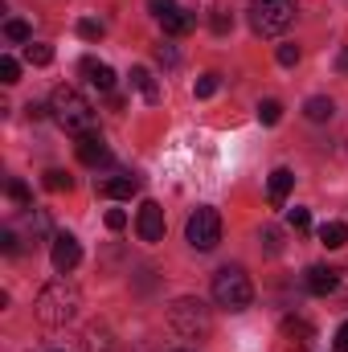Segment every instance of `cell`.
I'll return each instance as SVG.
<instances>
[{
	"instance_id": "obj_13",
	"label": "cell",
	"mask_w": 348,
	"mask_h": 352,
	"mask_svg": "<svg viewBox=\"0 0 348 352\" xmlns=\"http://www.w3.org/2000/svg\"><path fill=\"white\" fill-rule=\"evenodd\" d=\"M291 184H295V173H291V168H274L270 180H266V197H270V205H283L287 192H291Z\"/></svg>"
},
{
	"instance_id": "obj_12",
	"label": "cell",
	"mask_w": 348,
	"mask_h": 352,
	"mask_svg": "<svg viewBox=\"0 0 348 352\" xmlns=\"http://www.w3.org/2000/svg\"><path fill=\"white\" fill-rule=\"evenodd\" d=\"M83 74H87V82L98 94H111L115 90V70L107 66V62H94V58H83Z\"/></svg>"
},
{
	"instance_id": "obj_19",
	"label": "cell",
	"mask_w": 348,
	"mask_h": 352,
	"mask_svg": "<svg viewBox=\"0 0 348 352\" xmlns=\"http://www.w3.org/2000/svg\"><path fill=\"white\" fill-rule=\"evenodd\" d=\"M4 197L17 205V209H33V192L25 188V180H17V176H8L4 180Z\"/></svg>"
},
{
	"instance_id": "obj_10",
	"label": "cell",
	"mask_w": 348,
	"mask_h": 352,
	"mask_svg": "<svg viewBox=\"0 0 348 352\" xmlns=\"http://www.w3.org/2000/svg\"><path fill=\"white\" fill-rule=\"evenodd\" d=\"M303 287L312 291V295H332V291H340V270H332V266H307V274H303Z\"/></svg>"
},
{
	"instance_id": "obj_20",
	"label": "cell",
	"mask_w": 348,
	"mask_h": 352,
	"mask_svg": "<svg viewBox=\"0 0 348 352\" xmlns=\"http://www.w3.org/2000/svg\"><path fill=\"white\" fill-rule=\"evenodd\" d=\"M279 119H283V102H279V98H262V102H259V123L274 127Z\"/></svg>"
},
{
	"instance_id": "obj_33",
	"label": "cell",
	"mask_w": 348,
	"mask_h": 352,
	"mask_svg": "<svg viewBox=\"0 0 348 352\" xmlns=\"http://www.w3.org/2000/svg\"><path fill=\"white\" fill-rule=\"evenodd\" d=\"M0 250H4V254H17V250H21V246H17V234H12V230H4V234H0Z\"/></svg>"
},
{
	"instance_id": "obj_38",
	"label": "cell",
	"mask_w": 348,
	"mask_h": 352,
	"mask_svg": "<svg viewBox=\"0 0 348 352\" xmlns=\"http://www.w3.org/2000/svg\"><path fill=\"white\" fill-rule=\"evenodd\" d=\"M176 352H188V349H176Z\"/></svg>"
},
{
	"instance_id": "obj_25",
	"label": "cell",
	"mask_w": 348,
	"mask_h": 352,
	"mask_svg": "<svg viewBox=\"0 0 348 352\" xmlns=\"http://www.w3.org/2000/svg\"><path fill=\"white\" fill-rule=\"evenodd\" d=\"M0 82H4V87L21 82V66H17V58H8V54L0 58Z\"/></svg>"
},
{
	"instance_id": "obj_18",
	"label": "cell",
	"mask_w": 348,
	"mask_h": 352,
	"mask_svg": "<svg viewBox=\"0 0 348 352\" xmlns=\"http://www.w3.org/2000/svg\"><path fill=\"white\" fill-rule=\"evenodd\" d=\"M332 111H336V107H332V98H324V94H316V98H307V102H303V115H307L312 123H328V119H332Z\"/></svg>"
},
{
	"instance_id": "obj_2",
	"label": "cell",
	"mask_w": 348,
	"mask_h": 352,
	"mask_svg": "<svg viewBox=\"0 0 348 352\" xmlns=\"http://www.w3.org/2000/svg\"><path fill=\"white\" fill-rule=\"evenodd\" d=\"M50 111H54V119H58L70 135H87V131H94V107H90L74 87L54 90V94H50Z\"/></svg>"
},
{
	"instance_id": "obj_7",
	"label": "cell",
	"mask_w": 348,
	"mask_h": 352,
	"mask_svg": "<svg viewBox=\"0 0 348 352\" xmlns=\"http://www.w3.org/2000/svg\"><path fill=\"white\" fill-rule=\"evenodd\" d=\"M135 234H140V242H148V246L164 242V209H160L156 201H144V205H140V213H135Z\"/></svg>"
},
{
	"instance_id": "obj_29",
	"label": "cell",
	"mask_w": 348,
	"mask_h": 352,
	"mask_svg": "<svg viewBox=\"0 0 348 352\" xmlns=\"http://www.w3.org/2000/svg\"><path fill=\"white\" fill-rule=\"evenodd\" d=\"M148 8H152L156 21H168V16L176 12V0H148Z\"/></svg>"
},
{
	"instance_id": "obj_5",
	"label": "cell",
	"mask_w": 348,
	"mask_h": 352,
	"mask_svg": "<svg viewBox=\"0 0 348 352\" xmlns=\"http://www.w3.org/2000/svg\"><path fill=\"white\" fill-rule=\"evenodd\" d=\"M168 324H173L184 340L209 336V328H213V320H209V307H205L201 299H176L173 307H168Z\"/></svg>"
},
{
	"instance_id": "obj_15",
	"label": "cell",
	"mask_w": 348,
	"mask_h": 352,
	"mask_svg": "<svg viewBox=\"0 0 348 352\" xmlns=\"http://www.w3.org/2000/svg\"><path fill=\"white\" fill-rule=\"evenodd\" d=\"M131 87L144 94V102H160V87H156V78H152V70H144V66H135L131 70Z\"/></svg>"
},
{
	"instance_id": "obj_28",
	"label": "cell",
	"mask_w": 348,
	"mask_h": 352,
	"mask_svg": "<svg viewBox=\"0 0 348 352\" xmlns=\"http://www.w3.org/2000/svg\"><path fill=\"white\" fill-rule=\"evenodd\" d=\"M287 221H291V230H299V234H307V230H312V213H307V209H291V213H287Z\"/></svg>"
},
{
	"instance_id": "obj_27",
	"label": "cell",
	"mask_w": 348,
	"mask_h": 352,
	"mask_svg": "<svg viewBox=\"0 0 348 352\" xmlns=\"http://www.w3.org/2000/svg\"><path fill=\"white\" fill-rule=\"evenodd\" d=\"M274 58H279V66H295V62H299V45H295V41H287V45H279V50H274Z\"/></svg>"
},
{
	"instance_id": "obj_26",
	"label": "cell",
	"mask_w": 348,
	"mask_h": 352,
	"mask_svg": "<svg viewBox=\"0 0 348 352\" xmlns=\"http://www.w3.org/2000/svg\"><path fill=\"white\" fill-rule=\"evenodd\" d=\"M102 33H107V25H102V21H78V37H87V41H98V37H102Z\"/></svg>"
},
{
	"instance_id": "obj_23",
	"label": "cell",
	"mask_w": 348,
	"mask_h": 352,
	"mask_svg": "<svg viewBox=\"0 0 348 352\" xmlns=\"http://www.w3.org/2000/svg\"><path fill=\"white\" fill-rule=\"evenodd\" d=\"M45 188H50V192H70L74 180L62 173V168H50V173H45Z\"/></svg>"
},
{
	"instance_id": "obj_32",
	"label": "cell",
	"mask_w": 348,
	"mask_h": 352,
	"mask_svg": "<svg viewBox=\"0 0 348 352\" xmlns=\"http://www.w3.org/2000/svg\"><path fill=\"white\" fill-rule=\"evenodd\" d=\"M127 226V213L123 209H107V230H123Z\"/></svg>"
},
{
	"instance_id": "obj_8",
	"label": "cell",
	"mask_w": 348,
	"mask_h": 352,
	"mask_svg": "<svg viewBox=\"0 0 348 352\" xmlns=\"http://www.w3.org/2000/svg\"><path fill=\"white\" fill-rule=\"evenodd\" d=\"M74 156H78L87 168H107V164H111V148H107V140H102L98 131L78 135V144H74Z\"/></svg>"
},
{
	"instance_id": "obj_22",
	"label": "cell",
	"mask_w": 348,
	"mask_h": 352,
	"mask_svg": "<svg viewBox=\"0 0 348 352\" xmlns=\"http://www.w3.org/2000/svg\"><path fill=\"white\" fill-rule=\"evenodd\" d=\"M25 62H29V66H50V62H54V50H50V45H37V41H29V45H25Z\"/></svg>"
},
{
	"instance_id": "obj_31",
	"label": "cell",
	"mask_w": 348,
	"mask_h": 352,
	"mask_svg": "<svg viewBox=\"0 0 348 352\" xmlns=\"http://www.w3.org/2000/svg\"><path fill=\"white\" fill-rule=\"evenodd\" d=\"M234 29V16H226V12H213V33L221 37V33H230Z\"/></svg>"
},
{
	"instance_id": "obj_14",
	"label": "cell",
	"mask_w": 348,
	"mask_h": 352,
	"mask_svg": "<svg viewBox=\"0 0 348 352\" xmlns=\"http://www.w3.org/2000/svg\"><path fill=\"white\" fill-rule=\"evenodd\" d=\"M160 25H164V33H168V37H184V33H193V29H197V12L176 8L173 16H168V21H160Z\"/></svg>"
},
{
	"instance_id": "obj_30",
	"label": "cell",
	"mask_w": 348,
	"mask_h": 352,
	"mask_svg": "<svg viewBox=\"0 0 348 352\" xmlns=\"http://www.w3.org/2000/svg\"><path fill=\"white\" fill-rule=\"evenodd\" d=\"M156 62H160V66H176V50L168 45V41H164V45H156Z\"/></svg>"
},
{
	"instance_id": "obj_3",
	"label": "cell",
	"mask_w": 348,
	"mask_h": 352,
	"mask_svg": "<svg viewBox=\"0 0 348 352\" xmlns=\"http://www.w3.org/2000/svg\"><path fill=\"white\" fill-rule=\"evenodd\" d=\"M213 299H217V307H226V311H246V307L254 303L250 274H246L242 266H221V270L213 274Z\"/></svg>"
},
{
	"instance_id": "obj_17",
	"label": "cell",
	"mask_w": 348,
	"mask_h": 352,
	"mask_svg": "<svg viewBox=\"0 0 348 352\" xmlns=\"http://www.w3.org/2000/svg\"><path fill=\"white\" fill-rule=\"evenodd\" d=\"M320 242H324L328 250H340L348 242V226L345 221H324V226H320Z\"/></svg>"
},
{
	"instance_id": "obj_1",
	"label": "cell",
	"mask_w": 348,
	"mask_h": 352,
	"mask_svg": "<svg viewBox=\"0 0 348 352\" xmlns=\"http://www.w3.org/2000/svg\"><path fill=\"white\" fill-rule=\"evenodd\" d=\"M37 320L41 324H50V328H62V324H70L74 316H78V307H83V295H78V287L74 283H66V278H54V283H45L41 291H37Z\"/></svg>"
},
{
	"instance_id": "obj_21",
	"label": "cell",
	"mask_w": 348,
	"mask_h": 352,
	"mask_svg": "<svg viewBox=\"0 0 348 352\" xmlns=\"http://www.w3.org/2000/svg\"><path fill=\"white\" fill-rule=\"evenodd\" d=\"M4 37H8V41H21V45H29V41H33V29H29L25 21H17V16H12V21H4Z\"/></svg>"
},
{
	"instance_id": "obj_6",
	"label": "cell",
	"mask_w": 348,
	"mask_h": 352,
	"mask_svg": "<svg viewBox=\"0 0 348 352\" xmlns=\"http://www.w3.org/2000/svg\"><path fill=\"white\" fill-rule=\"evenodd\" d=\"M184 238H188L193 250H213V246L221 242V213L209 209V205H201L197 213H188V221H184Z\"/></svg>"
},
{
	"instance_id": "obj_16",
	"label": "cell",
	"mask_w": 348,
	"mask_h": 352,
	"mask_svg": "<svg viewBox=\"0 0 348 352\" xmlns=\"http://www.w3.org/2000/svg\"><path fill=\"white\" fill-rule=\"evenodd\" d=\"M283 332H287L291 340H299V352H307V349H312V336H316V332H312V324H307V320L291 316V320H283Z\"/></svg>"
},
{
	"instance_id": "obj_34",
	"label": "cell",
	"mask_w": 348,
	"mask_h": 352,
	"mask_svg": "<svg viewBox=\"0 0 348 352\" xmlns=\"http://www.w3.org/2000/svg\"><path fill=\"white\" fill-rule=\"evenodd\" d=\"M332 349H336V352H348V320L336 328V340H332Z\"/></svg>"
},
{
	"instance_id": "obj_35",
	"label": "cell",
	"mask_w": 348,
	"mask_h": 352,
	"mask_svg": "<svg viewBox=\"0 0 348 352\" xmlns=\"http://www.w3.org/2000/svg\"><path fill=\"white\" fill-rule=\"evenodd\" d=\"M262 242H266V250H270V254L279 250V234H274V230H266V234H262Z\"/></svg>"
},
{
	"instance_id": "obj_37",
	"label": "cell",
	"mask_w": 348,
	"mask_h": 352,
	"mask_svg": "<svg viewBox=\"0 0 348 352\" xmlns=\"http://www.w3.org/2000/svg\"><path fill=\"white\" fill-rule=\"evenodd\" d=\"M340 287H345V295H348V270H340Z\"/></svg>"
},
{
	"instance_id": "obj_36",
	"label": "cell",
	"mask_w": 348,
	"mask_h": 352,
	"mask_svg": "<svg viewBox=\"0 0 348 352\" xmlns=\"http://www.w3.org/2000/svg\"><path fill=\"white\" fill-rule=\"evenodd\" d=\"M336 70H340V74H348V50L340 54V62H336Z\"/></svg>"
},
{
	"instance_id": "obj_4",
	"label": "cell",
	"mask_w": 348,
	"mask_h": 352,
	"mask_svg": "<svg viewBox=\"0 0 348 352\" xmlns=\"http://www.w3.org/2000/svg\"><path fill=\"white\" fill-rule=\"evenodd\" d=\"M295 21V0H250V29L259 37H279Z\"/></svg>"
},
{
	"instance_id": "obj_24",
	"label": "cell",
	"mask_w": 348,
	"mask_h": 352,
	"mask_svg": "<svg viewBox=\"0 0 348 352\" xmlns=\"http://www.w3.org/2000/svg\"><path fill=\"white\" fill-rule=\"evenodd\" d=\"M217 87H221V78H217V74H201V78L193 82V94H197V98H213Z\"/></svg>"
},
{
	"instance_id": "obj_11",
	"label": "cell",
	"mask_w": 348,
	"mask_h": 352,
	"mask_svg": "<svg viewBox=\"0 0 348 352\" xmlns=\"http://www.w3.org/2000/svg\"><path fill=\"white\" fill-rule=\"evenodd\" d=\"M135 192H140V176H131V173L98 180V197H111V201H127V197H135Z\"/></svg>"
},
{
	"instance_id": "obj_9",
	"label": "cell",
	"mask_w": 348,
	"mask_h": 352,
	"mask_svg": "<svg viewBox=\"0 0 348 352\" xmlns=\"http://www.w3.org/2000/svg\"><path fill=\"white\" fill-rule=\"evenodd\" d=\"M50 258H54V270H58V274H70L74 266L83 263V246H78V238H74V234H58Z\"/></svg>"
}]
</instances>
